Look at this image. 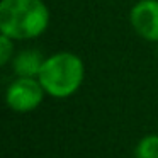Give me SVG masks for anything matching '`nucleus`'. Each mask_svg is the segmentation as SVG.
<instances>
[{
	"label": "nucleus",
	"instance_id": "obj_1",
	"mask_svg": "<svg viewBox=\"0 0 158 158\" xmlns=\"http://www.w3.org/2000/svg\"><path fill=\"white\" fill-rule=\"evenodd\" d=\"M49 26V9L43 0H2L0 32L14 41L36 39Z\"/></svg>",
	"mask_w": 158,
	"mask_h": 158
},
{
	"label": "nucleus",
	"instance_id": "obj_2",
	"mask_svg": "<svg viewBox=\"0 0 158 158\" xmlns=\"http://www.w3.org/2000/svg\"><path fill=\"white\" fill-rule=\"evenodd\" d=\"M83 77L85 65L82 58L70 51H58L44 60L38 80L48 95L66 99L82 87Z\"/></svg>",
	"mask_w": 158,
	"mask_h": 158
},
{
	"label": "nucleus",
	"instance_id": "obj_3",
	"mask_svg": "<svg viewBox=\"0 0 158 158\" xmlns=\"http://www.w3.org/2000/svg\"><path fill=\"white\" fill-rule=\"evenodd\" d=\"M44 89L34 77H17L5 92V102L15 112H31L44 99Z\"/></svg>",
	"mask_w": 158,
	"mask_h": 158
},
{
	"label": "nucleus",
	"instance_id": "obj_4",
	"mask_svg": "<svg viewBox=\"0 0 158 158\" xmlns=\"http://www.w3.org/2000/svg\"><path fill=\"white\" fill-rule=\"evenodd\" d=\"M129 22L139 38L158 43V0H139L131 7Z\"/></svg>",
	"mask_w": 158,
	"mask_h": 158
},
{
	"label": "nucleus",
	"instance_id": "obj_5",
	"mask_svg": "<svg viewBox=\"0 0 158 158\" xmlns=\"http://www.w3.org/2000/svg\"><path fill=\"white\" fill-rule=\"evenodd\" d=\"M44 60L46 58L38 49H24V51L17 53L14 56L12 70L17 77H34V78H38Z\"/></svg>",
	"mask_w": 158,
	"mask_h": 158
},
{
	"label": "nucleus",
	"instance_id": "obj_6",
	"mask_svg": "<svg viewBox=\"0 0 158 158\" xmlns=\"http://www.w3.org/2000/svg\"><path fill=\"white\" fill-rule=\"evenodd\" d=\"M136 158H158V134H148L134 150Z\"/></svg>",
	"mask_w": 158,
	"mask_h": 158
},
{
	"label": "nucleus",
	"instance_id": "obj_7",
	"mask_svg": "<svg viewBox=\"0 0 158 158\" xmlns=\"http://www.w3.org/2000/svg\"><path fill=\"white\" fill-rule=\"evenodd\" d=\"M14 56V39L0 34V65H7Z\"/></svg>",
	"mask_w": 158,
	"mask_h": 158
}]
</instances>
